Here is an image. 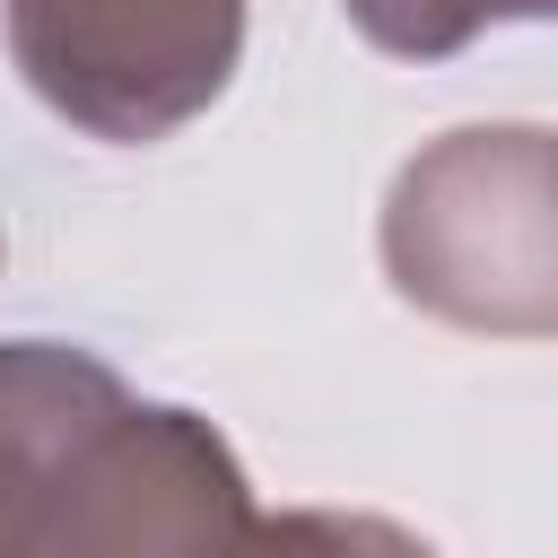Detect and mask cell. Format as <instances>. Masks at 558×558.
Here are the masks:
<instances>
[{
    "mask_svg": "<svg viewBox=\"0 0 558 558\" xmlns=\"http://www.w3.org/2000/svg\"><path fill=\"white\" fill-rule=\"evenodd\" d=\"M375 253L401 305L480 340H558V131L462 122L401 157Z\"/></svg>",
    "mask_w": 558,
    "mask_h": 558,
    "instance_id": "cell-1",
    "label": "cell"
},
{
    "mask_svg": "<svg viewBox=\"0 0 558 558\" xmlns=\"http://www.w3.org/2000/svg\"><path fill=\"white\" fill-rule=\"evenodd\" d=\"M0 26L35 105L105 148L174 140L244 61V0H0Z\"/></svg>",
    "mask_w": 558,
    "mask_h": 558,
    "instance_id": "cell-2",
    "label": "cell"
},
{
    "mask_svg": "<svg viewBox=\"0 0 558 558\" xmlns=\"http://www.w3.org/2000/svg\"><path fill=\"white\" fill-rule=\"evenodd\" d=\"M253 541V488L235 445L183 410V401H140L122 392L78 453L61 462L44 514H35V558H87V549H235Z\"/></svg>",
    "mask_w": 558,
    "mask_h": 558,
    "instance_id": "cell-3",
    "label": "cell"
},
{
    "mask_svg": "<svg viewBox=\"0 0 558 558\" xmlns=\"http://www.w3.org/2000/svg\"><path fill=\"white\" fill-rule=\"evenodd\" d=\"M340 9L392 61H453L480 26H506V17L558 26V0H340Z\"/></svg>",
    "mask_w": 558,
    "mask_h": 558,
    "instance_id": "cell-4",
    "label": "cell"
}]
</instances>
